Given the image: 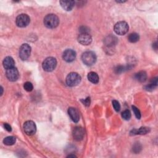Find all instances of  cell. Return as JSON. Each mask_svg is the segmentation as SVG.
Returning a JSON list of instances; mask_svg holds the SVG:
<instances>
[{
    "label": "cell",
    "mask_w": 158,
    "mask_h": 158,
    "mask_svg": "<svg viewBox=\"0 0 158 158\" xmlns=\"http://www.w3.org/2000/svg\"><path fill=\"white\" fill-rule=\"evenodd\" d=\"M3 67L6 69H9L10 68H13L14 67V64H15V62L14 60L13 59V58L10 57V56H7L6 58H4L3 62Z\"/></svg>",
    "instance_id": "9a60e30c"
},
{
    "label": "cell",
    "mask_w": 158,
    "mask_h": 158,
    "mask_svg": "<svg viewBox=\"0 0 158 158\" xmlns=\"http://www.w3.org/2000/svg\"><path fill=\"white\" fill-rule=\"evenodd\" d=\"M59 19L55 14H48L44 18V24L49 28H55L59 25Z\"/></svg>",
    "instance_id": "6da1fadb"
},
{
    "label": "cell",
    "mask_w": 158,
    "mask_h": 158,
    "mask_svg": "<svg viewBox=\"0 0 158 158\" xmlns=\"http://www.w3.org/2000/svg\"><path fill=\"white\" fill-rule=\"evenodd\" d=\"M73 136L75 140L79 141L83 139L84 136V130L80 127H76L73 130Z\"/></svg>",
    "instance_id": "4fadbf2b"
},
{
    "label": "cell",
    "mask_w": 158,
    "mask_h": 158,
    "mask_svg": "<svg viewBox=\"0 0 158 158\" xmlns=\"http://www.w3.org/2000/svg\"><path fill=\"white\" fill-rule=\"evenodd\" d=\"M24 130L27 135H33L36 133L37 131L36 125L33 121H28L24 124Z\"/></svg>",
    "instance_id": "ba28073f"
},
{
    "label": "cell",
    "mask_w": 158,
    "mask_h": 158,
    "mask_svg": "<svg viewBox=\"0 0 158 158\" xmlns=\"http://www.w3.org/2000/svg\"><path fill=\"white\" fill-rule=\"evenodd\" d=\"M4 129L8 131V132H11L12 130V129H11V127H10V125H9L8 124H4Z\"/></svg>",
    "instance_id": "4dcf8cb0"
},
{
    "label": "cell",
    "mask_w": 158,
    "mask_h": 158,
    "mask_svg": "<svg viewBox=\"0 0 158 158\" xmlns=\"http://www.w3.org/2000/svg\"><path fill=\"white\" fill-rule=\"evenodd\" d=\"M89 29L87 28L86 27H82L80 28V31L81 34H89Z\"/></svg>",
    "instance_id": "f1b7e54d"
},
{
    "label": "cell",
    "mask_w": 158,
    "mask_h": 158,
    "mask_svg": "<svg viewBox=\"0 0 158 158\" xmlns=\"http://www.w3.org/2000/svg\"><path fill=\"white\" fill-rule=\"evenodd\" d=\"M16 139L14 136H7V137H6L4 139L3 143L6 145L10 146V145H14L16 143Z\"/></svg>",
    "instance_id": "44dd1931"
},
{
    "label": "cell",
    "mask_w": 158,
    "mask_h": 158,
    "mask_svg": "<svg viewBox=\"0 0 158 158\" xmlns=\"http://www.w3.org/2000/svg\"><path fill=\"white\" fill-rule=\"evenodd\" d=\"M31 53V47L27 43L22 45L19 49V57L22 60L27 59Z\"/></svg>",
    "instance_id": "8992f818"
},
{
    "label": "cell",
    "mask_w": 158,
    "mask_h": 158,
    "mask_svg": "<svg viewBox=\"0 0 158 158\" xmlns=\"http://www.w3.org/2000/svg\"><path fill=\"white\" fill-rule=\"evenodd\" d=\"M129 25L124 21H121L115 25L114 30L115 33L119 35H124L128 32Z\"/></svg>",
    "instance_id": "5b68a950"
},
{
    "label": "cell",
    "mask_w": 158,
    "mask_h": 158,
    "mask_svg": "<svg viewBox=\"0 0 158 158\" xmlns=\"http://www.w3.org/2000/svg\"><path fill=\"white\" fill-rule=\"evenodd\" d=\"M83 62L87 66H90L93 65L97 61V56L93 51H86L82 56Z\"/></svg>",
    "instance_id": "7a4b0ae2"
},
{
    "label": "cell",
    "mask_w": 158,
    "mask_h": 158,
    "mask_svg": "<svg viewBox=\"0 0 158 158\" xmlns=\"http://www.w3.org/2000/svg\"><path fill=\"white\" fill-rule=\"evenodd\" d=\"M142 150V146L139 143H136L133 146V151L136 153H139Z\"/></svg>",
    "instance_id": "83f0119b"
},
{
    "label": "cell",
    "mask_w": 158,
    "mask_h": 158,
    "mask_svg": "<svg viewBox=\"0 0 158 158\" xmlns=\"http://www.w3.org/2000/svg\"><path fill=\"white\" fill-rule=\"evenodd\" d=\"M76 157L77 156L74 154H69L67 156V157Z\"/></svg>",
    "instance_id": "1f68e13d"
},
{
    "label": "cell",
    "mask_w": 158,
    "mask_h": 158,
    "mask_svg": "<svg viewBox=\"0 0 158 158\" xmlns=\"http://www.w3.org/2000/svg\"><path fill=\"white\" fill-rule=\"evenodd\" d=\"M30 21V19L27 14H22L19 15L16 20V25L19 27H25L27 26Z\"/></svg>",
    "instance_id": "52a82bcc"
},
{
    "label": "cell",
    "mask_w": 158,
    "mask_h": 158,
    "mask_svg": "<svg viewBox=\"0 0 158 158\" xmlns=\"http://www.w3.org/2000/svg\"><path fill=\"white\" fill-rule=\"evenodd\" d=\"M112 106L114 108V109L117 112H119L121 109V106L117 100H114L112 101Z\"/></svg>",
    "instance_id": "4316f807"
},
{
    "label": "cell",
    "mask_w": 158,
    "mask_h": 158,
    "mask_svg": "<svg viewBox=\"0 0 158 158\" xmlns=\"http://www.w3.org/2000/svg\"><path fill=\"white\" fill-rule=\"evenodd\" d=\"M150 132V129L148 127H141L139 130L133 129L131 131L130 134L132 135H145Z\"/></svg>",
    "instance_id": "e0dca14e"
},
{
    "label": "cell",
    "mask_w": 158,
    "mask_h": 158,
    "mask_svg": "<svg viewBox=\"0 0 158 158\" xmlns=\"http://www.w3.org/2000/svg\"><path fill=\"white\" fill-rule=\"evenodd\" d=\"M6 76L9 81L15 82L19 79V73L18 70L16 67H13L6 70Z\"/></svg>",
    "instance_id": "9c48e42d"
},
{
    "label": "cell",
    "mask_w": 158,
    "mask_h": 158,
    "mask_svg": "<svg viewBox=\"0 0 158 158\" xmlns=\"http://www.w3.org/2000/svg\"><path fill=\"white\" fill-rule=\"evenodd\" d=\"M87 77L88 80L94 84H97L99 82V76H98L96 72H90L88 74Z\"/></svg>",
    "instance_id": "ac0fdd59"
},
{
    "label": "cell",
    "mask_w": 158,
    "mask_h": 158,
    "mask_svg": "<svg viewBox=\"0 0 158 158\" xmlns=\"http://www.w3.org/2000/svg\"><path fill=\"white\" fill-rule=\"evenodd\" d=\"M68 114L73 122L77 123L79 121L80 115L77 109L74 108H69L68 109Z\"/></svg>",
    "instance_id": "7c38bea8"
},
{
    "label": "cell",
    "mask_w": 158,
    "mask_h": 158,
    "mask_svg": "<svg viewBox=\"0 0 158 158\" xmlns=\"http://www.w3.org/2000/svg\"><path fill=\"white\" fill-rule=\"evenodd\" d=\"M157 78L155 77L152 79L151 83L149 84V85H146L145 87V88L146 90L152 91L157 87Z\"/></svg>",
    "instance_id": "ffe728a7"
},
{
    "label": "cell",
    "mask_w": 158,
    "mask_h": 158,
    "mask_svg": "<svg viewBox=\"0 0 158 158\" xmlns=\"http://www.w3.org/2000/svg\"><path fill=\"white\" fill-rule=\"evenodd\" d=\"M82 101L83 102V104L85 105L86 106H90V98H87L85 100H82Z\"/></svg>",
    "instance_id": "f546056e"
},
{
    "label": "cell",
    "mask_w": 158,
    "mask_h": 158,
    "mask_svg": "<svg viewBox=\"0 0 158 158\" xmlns=\"http://www.w3.org/2000/svg\"><path fill=\"white\" fill-rule=\"evenodd\" d=\"M24 88L27 91H32V90L34 88V87H33L32 83H31V82H25L24 83Z\"/></svg>",
    "instance_id": "d4e9b609"
},
{
    "label": "cell",
    "mask_w": 158,
    "mask_h": 158,
    "mask_svg": "<svg viewBox=\"0 0 158 158\" xmlns=\"http://www.w3.org/2000/svg\"><path fill=\"white\" fill-rule=\"evenodd\" d=\"M81 81V77L76 72H71L66 77V83L69 87L78 85Z\"/></svg>",
    "instance_id": "3957f363"
},
{
    "label": "cell",
    "mask_w": 158,
    "mask_h": 158,
    "mask_svg": "<svg viewBox=\"0 0 158 158\" xmlns=\"http://www.w3.org/2000/svg\"><path fill=\"white\" fill-rule=\"evenodd\" d=\"M78 41L83 45H88L91 43L92 38L89 34H81L78 37Z\"/></svg>",
    "instance_id": "8fae6325"
},
{
    "label": "cell",
    "mask_w": 158,
    "mask_h": 158,
    "mask_svg": "<svg viewBox=\"0 0 158 158\" xmlns=\"http://www.w3.org/2000/svg\"><path fill=\"white\" fill-rule=\"evenodd\" d=\"M135 78L136 80H138L140 82H145L147 79L146 73L145 71H140L136 73Z\"/></svg>",
    "instance_id": "d6986e66"
},
{
    "label": "cell",
    "mask_w": 158,
    "mask_h": 158,
    "mask_svg": "<svg viewBox=\"0 0 158 158\" xmlns=\"http://www.w3.org/2000/svg\"><path fill=\"white\" fill-rule=\"evenodd\" d=\"M61 6L67 11H70L74 7L76 2L74 1H60Z\"/></svg>",
    "instance_id": "5bb4252c"
},
{
    "label": "cell",
    "mask_w": 158,
    "mask_h": 158,
    "mask_svg": "<svg viewBox=\"0 0 158 158\" xmlns=\"http://www.w3.org/2000/svg\"><path fill=\"white\" fill-rule=\"evenodd\" d=\"M132 109H133V111L135 115V117L137 118L138 119H140L141 118V113H140V110L136 108L135 107V106H132Z\"/></svg>",
    "instance_id": "484cf974"
},
{
    "label": "cell",
    "mask_w": 158,
    "mask_h": 158,
    "mask_svg": "<svg viewBox=\"0 0 158 158\" xmlns=\"http://www.w3.org/2000/svg\"><path fill=\"white\" fill-rule=\"evenodd\" d=\"M129 69V66H117L115 69V72L116 73H121L123 72H124L125 70H128Z\"/></svg>",
    "instance_id": "603a6c76"
},
{
    "label": "cell",
    "mask_w": 158,
    "mask_h": 158,
    "mask_svg": "<svg viewBox=\"0 0 158 158\" xmlns=\"http://www.w3.org/2000/svg\"><path fill=\"white\" fill-rule=\"evenodd\" d=\"M122 117L124 119L128 121L131 118V113L129 110H125L122 113Z\"/></svg>",
    "instance_id": "cb8c5ba5"
},
{
    "label": "cell",
    "mask_w": 158,
    "mask_h": 158,
    "mask_svg": "<svg viewBox=\"0 0 158 158\" xmlns=\"http://www.w3.org/2000/svg\"><path fill=\"white\" fill-rule=\"evenodd\" d=\"M57 65V61L55 58L49 57L45 59L43 62V69L46 72H51L53 70Z\"/></svg>",
    "instance_id": "277c9868"
},
{
    "label": "cell",
    "mask_w": 158,
    "mask_h": 158,
    "mask_svg": "<svg viewBox=\"0 0 158 158\" xmlns=\"http://www.w3.org/2000/svg\"><path fill=\"white\" fill-rule=\"evenodd\" d=\"M118 39L117 38L113 36V35H109L106 37V38L104 40L105 45H107L108 46H112L117 43Z\"/></svg>",
    "instance_id": "2e32d148"
},
{
    "label": "cell",
    "mask_w": 158,
    "mask_h": 158,
    "mask_svg": "<svg viewBox=\"0 0 158 158\" xmlns=\"http://www.w3.org/2000/svg\"><path fill=\"white\" fill-rule=\"evenodd\" d=\"M128 39H129V41L131 42V43H136V42H137L139 40L140 36L138 34L132 33L129 35Z\"/></svg>",
    "instance_id": "7402d4cb"
},
{
    "label": "cell",
    "mask_w": 158,
    "mask_h": 158,
    "mask_svg": "<svg viewBox=\"0 0 158 158\" xmlns=\"http://www.w3.org/2000/svg\"><path fill=\"white\" fill-rule=\"evenodd\" d=\"M62 58L63 59L67 62H72L76 58V52L71 49H67L63 52Z\"/></svg>",
    "instance_id": "30bf717a"
}]
</instances>
